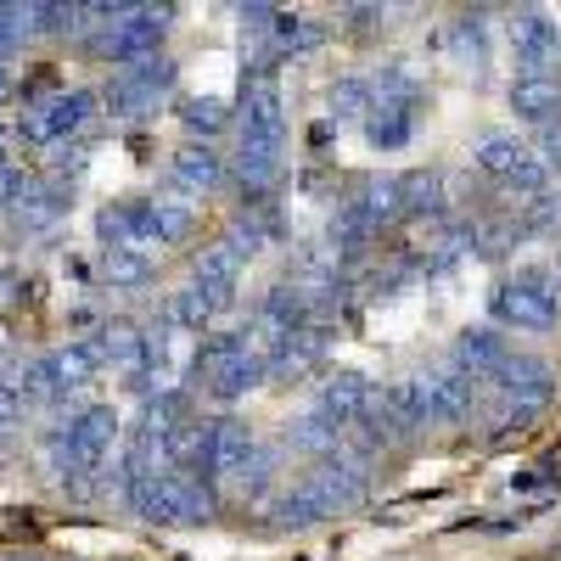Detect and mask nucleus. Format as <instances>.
Wrapping results in <instances>:
<instances>
[{
    "label": "nucleus",
    "mask_w": 561,
    "mask_h": 561,
    "mask_svg": "<svg viewBox=\"0 0 561 561\" xmlns=\"http://www.w3.org/2000/svg\"><path fill=\"white\" fill-rule=\"evenodd\" d=\"M377 399V388H370L359 370H337V377H325L320 388H314V415H325L332 427H354V421L365 415V404Z\"/></svg>",
    "instance_id": "1a4fd4ad"
},
{
    "label": "nucleus",
    "mask_w": 561,
    "mask_h": 561,
    "mask_svg": "<svg viewBox=\"0 0 561 561\" xmlns=\"http://www.w3.org/2000/svg\"><path fill=\"white\" fill-rule=\"evenodd\" d=\"M12 102V79H7V62H0V107Z\"/></svg>",
    "instance_id": "e433bc0d"
},
{
    "label": "nucleus",
    "mask_w": 561,
    "mask_h": 561,
    "mask_svg": "<svg viewBox=\"0 0 561 561\" xmlns=\"http://www.w3.org/2000/svg\"><path fill=\"white\" fill-rule=\"evenodd\" d=\"M293 449H309V455H337V444H343V427H332L325 415H304V421H293Z\"/></svg>",
    "instance_id": "b1692460"
},
{
    "label": "nucleus",
    "mask_w": 561,
    "mask_h": 561,
    "mask_svg": "<svg viewBox=\"0 0 561 561\" xmlns=\"http://www.w3.org/2000/svg\"><path fill=\"white\" fill-rule=\"evenodd\" d=\"M39 365H45V377L57 382V393L68 399L73 388H84L102 370V354H96V343H68V348H51Z\"/></svg>",
    "instance_id": "4468645a"
},
{
    "label": "nucleus",
    "mask_w": 561,
    "mask_h": 561,
    "mask_svg": "<svg viewBox=\"0 0 561 561\" xmlns=\"http://www.w3.org/2000/svg\"><path fill=\"white\" fill-rule=\"evenodd\" d=\"M399 203H404V214H444V174L438 169L399 174Z\"/></svg>",
    "instance_id": "aec40b11"
},
{
    "label": "nucleus",
    "mask_w": 561,
    "mask_h": 561,
    "mask_svg": "<svg viewBox=\"0 0 561 561\" xmlns=\"http://www.w3.org/2000/svg\"><path fill=\"white\" fill-rule=\"evenodd\" d=\"M370 102H377L370 79H337V84H332V118H337V124L365 118V113H370Z\"/></svg>",
    "instance_id": "393cba45"
},
{
    "label": "nucleus",
    "mask_w": 561,
    "mask_h": 561,
    "mask_svg": "<svg viewBox=\"0 0 561 561\" xmlns=\"http://www.w3.org/2000/svg\"><path fill=\"white\" fill-rule=\"evenodd\" d=\"M169 180L192 197H214L225 185V158L208 147V140H185V147L169 158Z\"/></svg>",
    "instance_id": "9d476101"
},
{
    "label": "nucleus",
    "mask_w": 561,
    "mask_h": 561,
    "mask_svg": "<svg viewBox=\"0 0 561 561\" xmlns=\"http://www.w3.org/2000/svg\"><path fill=\"white\" fill-rule=\"evenodd\" d=\"M7 561H34V556H7Z\"/></svg>",
    "instance_id": "58836bf2"
},
{
    "label": "nucleus",
    "mask_w": 561,
    "mask_h": 561,
    "mask_svg": "<svg viewBox=\"0 0 561 561\" xmlns=\"http://www.w3.org/2000/svg\"><path fill=\"white\" fill-rule=\"evenodd\" d=\"M248 460H253V433H248V421L219 415V421H214V478H242Z\"/></svg>",
    "instance_id": "6ab92c4d"
},
{
    "label": "nucleus",
    "mask_w": 561,
    "mask_h": 561,
    "mask_svg": "<svg viewBox=\"0 0 561 561\" xmlns=\"http://www.w3.org/2000/svg\"><path fill=\"white\" fill-rule=\"evenodd\" d=\"M208 320H214V309L203 304L197 287H180V293L169 298V325H180V332H203Z\"/></svg>",
    "instance_id": "7c9ffc66"
},
{
    "label": "nucleus",
    "mask_w": 561,
    "mask_h": 561,
    "mask_svg": "<svg viewBox=\"0 0 561 561\" xmlns=\"http://www.w3.org/2000/svg\"><path fill=\"white\" fill-rule=\"evenodd\" d=\"M348 203L365 214V225L370 230H382V225H393L399 214H404V203H399V174H365L354 192H348Z\"/></svg>",
    "instance_id": "2eb2a0df"
},
{
    "label": "nucleus",
    "mask_w": 561,
    "mask_h": 561,
    "mask_svg": "<svg viewBox=\"0 0 561 561\" xmlns=\"http://www.w3.org/2000/svg\"><path fill=\"white\" fill-rule=\"evenodd\" d=\"M511 45H517V79H550V62L561 57V28L550 23V12L523 7L511 12Z\"/></svg>",
    "instance_id": "0eeeda50"
},
{
    "label": "nucleus",
    "mask_w": 561,
    "mask_h": 561,
    "mask_svg": "<svg viewBox=\"0 0 561 561\" xmlns=\"http://www.w3.org/2000/svg\"><path fill=\"white\" fill-rule=\"evenodd\" d=\"M421 404H427V427H455V421L472 415L478 404V382L460 377V370H444V377H415Z\"/></svg>",
    "instance_id": "6e6552de"
},
{
    "label": "nucleus",
    "mask_w": 561,
    "mask_h": 561,
    "mask_svg": "<svg viewBox=\"0 0 561 561\" xmlns=\"http://www.w3.org/2000/svg\"><path fill=\"white\" fill-rule=\"evenodd\" d=\"M90 113H96L90 90H62V96H45V102H23L18 135L23 147H68V135H79Z\"/></svg>",
    "instance_id": "20e7f679"
},
{
    "label": "nucleus",
    "mask_w": 561,
    "mask_h": 561,
    "mask_svg": "<svg viewBox=\"0 0 561 561\" xmlns=\"http://www.w3.org/2000/svg\"><path fill=\"white\" fill-rule=\"evenodd\" d=\"M129 511H140L147 523H208L219 500L203 478H185V472H158L147 483H135L129 494Z\"/></svg>",
    "instance_id": "f257e3e1"
},
{
    "label": "nucleus",
    "mask_w": 561,
    "mask_h": 561,
    "mask_svg": "<svg viewBox=\"0 0 561 561\" xmlns=\"http://www.w3.org/2000/svg\"><path fill=\"white\" fill-rule=\"evenodd\" d=\"M511 107H517V118L523 124H556L561 118V79L550 73V79H517L511 84Z\"/></svg>",
    "instance_id": "a211bd4d"
},
{
    "label": "nucleus",
    "mask_w": 561,
    "mask_h": 561,
    "mask_svg": "<svg viewBox=\"0 0 561 561\" xmlns=\"http://www.w3.org/2000/svg\"><path fill=\"white\" fill-rule=\"evenodd\" d=\"M511 343L500 332H489V325H478V332H460L455 343V365H460V377H494V370L505 365Z\"/></svg>",
    "instance_id": "dca6fc26"
},
{
    "label": "nucleus",
    "mask_w": 561,
    "mask_h": 561,
    "mask_svg": "<svg viewBox=\"0 0 561 561\" xmlns=\"http://www.w3.org/2000/svg\"><path fill=\"white\" fill-rule=\"evenodd\" d=\"M545 174H550V169H545L539 158H528L517 174H505V185H511V192H523V197H545Z\"/></svg>",
    "instance_id": "72a5a7b5"
},
{
    "label": "nucleus",
    "mask_w": 561,
    "mask_h": 561,
    "mask_svg": "<svg viewBox=\"0 0 561 561\" xmlns=\"http://www.w3.org/2000/svg\"><path fill=\"white\" fill-rule=\"evenodd\" d=\"M545 169H561V118L545 129V158H539Z\"/></svg>",
    "instance_id": "f704fd0d"
},
{
    "label": "nucleus",
    "mask_w": 561,
    "mask_h": 561,
    "mask_svg": "<svg viewBox=\"0 0 561 561\" xmlns=\"http://www.w3.org/2000/svg\"><path fill=\"white\" fill-rule=\"evenodd\" d=\"M539 410H545V404H534V399H505V404H500V433H523V427H534Z\"/></svg>",
    "instance_id": "473e14b6"
},
{
    "label": "nucleus",
    "mask_w": 561,
    "mask_h": 561,
    "mask_svg": "<svg viewBox=\"0 0 561 561\" xmlns=\"http://www.w3.org/2000/svg\"><path fill=\"white\" fill-rule=\"evenodd\" d=\"M169 34V7H124V18L102 34V51L124 68L135 62H152L158 57V45Z\"/></svg>",
    "instance_id": "423d86ee"
},
{
    "label": "nucleus",
    "mask_w": 561,
    "mask_h": 561,
    "mask_svg": "<svg viewBox=\"0 0 561 561\" xmlns=\"http://www.w3.org/2000/svg\"><path fill=\"white\" fill-rule=\"evenodd\" d=\"M528 163V147H523V140L517 135H505V129H494V135H483L478 140V169H489V174H517Z\"/></svg>",
    "instance_id": "4be33fe9"
},
{
    "label": "nucleus",
    "mask_w": 561,
    "mask_h": 561,
    "mask_svg": "<svg viewBox=\"0 0 561 561\" xmlns=\"http://www.w3.org/2000/svg\"><path fill=\"white\" fill-rule=\"evenodd\" d=\"M7 152H12V135L0 129V169H7Z\"/></svg>",
    "instance_id": "4c0bfd02"
},
{
    "label": "nucleus",
    "mask_w": 561,
    "mask_h": 561,
    "mask_svg": "<svg viewBox=\"0 0 561 561\" xmlns=\"http://www.w3.org/2000/svg\"><path fill=\"white\" fill-rule=\"evenodd\" d=\"M192 219H197V208L185 197H147L140 203V248L147 242H185L192 237Z\"/></svg>",
    "instance_id": "9b49d317"
},
{
    "label": "nucleus",
    "mask_w": 561,
    "mask_h": 561,
    "mask_svg": "<svg viewBox=\"0 0 561 561\" xmlns=\"http://www.w3.org/2000/svg\"><path fill=\"white\" fill-rule=\"evenodd\" d=\"M174 79H180V68H174L169 57L135 62V68H124V73L107 79L102 102H107V113H113L118 124H140V118H152V113H158V102L174 90Z\"/></svg>",
    "instance_id": "f03ea898"
},
{
    "label": "nucleus",
    "mask_w": 561,
    "mask_h": 561,
    "mask_svg": "<svg viewBox=\"0 0 561 561\" xmlns=\"http://www.w3.org/2000/svg\"><path fill=\"white\" fill-rule=\"evenodd\" d=\"M180 124L192 129V135H203V140H208V135H219V129L230 124V107H225L219 96H192V102L180 107Z\"/></svg>",
    "instance_id": "bb28decb"
},
{
    "label": "nucleus",
    "mask_w": 561,
    "mask_h": 561,
    "mask_svg": "<svg viewBox=\"0 0 561 561\" xmlns=\"http://www.w3.org/2000/svg\"><path fill=\"white\" fill-rule=\"evenodd\" d=\"M494 382H500L505 399H534V404H545V399H550V365H545L539 354H517V348H511L505 365L494 370Z\"/></svg>",
    "instance_id": "f8f14e48"
},
{
    "label": "nucleus",
    "mask_w": 561,
    "mask_h": 561,
    "mask_svg": "<svg viewBox=\"0 0 561 561\" xmlns=\"http://www.w3.org/2000/svg\"><path fill=\"white\" fill-rule=\"evenodd\" d=\"M483 18H489V12H460V18H455V34H449V39H455V62H460V68H472V73H483V68H489Z\"/></svg>",
    "instance_id": "412c9836"
},
{
    "label": "nucleus",
    "mask_w": 561,
    "mask_h": 561,
    "mask_svg": "<svg viewBox=\"0 0 561 561\" xmlns=\"http://www.w3.org/2000/svg\"><path fill=\"white\" fill-rule=\"evenodd\" d=\"M192 280H225V287H237L242 280V259L230 253L225 242H208L203 253H197V275Z\"/></svg>",
    "instance_id": "c756f323"
},
{
    "label": "nucleus",
    "mask_w": 561,
    "mask_h": 561,
    "mask_svg": "<svg viewBox=\"0 0 561 561\" xmlns=\"http://www.w3.org/2000/svg\"><path fill=\"white\" fill-rule=\"evenodd\" d=\"M348 18H354V28H370V23H377V18H382V12H377V7H354Z\"/></svg>",
    "instance_id": "c9c22d12"
},
{
    "label": "nucleus",
    "mask_w": 561,
    "mask_h": 561,
    "mask_svg": "<svg viewBox=\"0 0 561 561\" xmlns=\"http://www.w3.org/2000/svg\"><path fill=\"white\" fill-rule=\"evenodd\" d=\"M410 124H415V102H404V96H377L370 113H365V135H370V147H377V152L404 147Z\"/></svg>",
    "instance_id": "ddd939ff"
},
{
    "label": "nucleus",
    "mask_w": 561,
    "mask_h": 561,
    "mask_svg": "<svg viewBox=\"0 0 561 561\" xmlns=\"http://www.w3.org/2000/svg\"><path fill=\"white\" fill-rule=\"evenodd\" d=\"M79 28H84V12L79 7H57V0L28 7V34H79Z\"/></svg>",
    "instance_id": "c85d7f7f"
},
{
    "label": "nucleus",
    "mask_w": 561,
    "mask_h": 561,
    "mask_svg": "<svg viewBox=\"0 0 561 561\" xmlns=\"http://www.w3.org/2000/svg\"><path fill=\"white\" fill-rule=\"evenodd\" d=\"M298 489L325 511V517H332V511H348V505L365 500V489H370V466H365V455H325V460H314L309 472H304Z\"/></svg>",
    "instance_id": "39448f33"
},
{
    "label": "nucleus",
    "mask_w": 561,
    "mask_h": 561,
    "mask_svg": "<svg viewBox=\"0 0 561 561\" xmlns=\"http://www.w3.org/2000/svg\"><path fill=\"white\" fill-rule=\"evenodd\" d=\"M556 214H561V203H556Z\"/></svg>",
    "instance_id": "ea45409f"
},
{
    "label": "nucleus",
    "mask_w": 561,
    "mask_h": 561,
    "mask_svg": "<svg viewBox=\"0 0 561 561\" xmlns=\"http://www.w3.org/2000/svg\"><path fill=\"white\" fill-rule=\"evenodd\" d=\"M253 388H264V359L248 354V348H242V354H230L225 365L208 370V393L225 399V404H230V399H248Z\"/></svg>",
    "instance_id": "f3484780"
},
{
    "label": "nucleus",
    "mask_w": 561,
    "mask_h": 561,
    "mask_svg": "<svg viewBox=\"0 0 561 561\" xmlns=\"http://www.w3.org/2000/svg\"><path fill=\"white\" fill-rule=\"evenodd\" d=\"M270 511H275V517H270L275 528H314V523L325 517V511H320V505H314V500H309L304 489H287V494H275V505H270Z\"/></svg>",
    "instance_id": "a878e982"
},
{
    "label": "nucleus",
    "mask_w": 561,
    "mask_h": 561,
    "mask_svg": "<svg viewBox=\"0 0 561 561\" xmlns=\"http://www.w3.org/2000/svg\"><path fill=\"white\" fill-rule=\"evenodd\" d=\"M275 45L280 51H309V45H320V28L309 18H293V12H275Z\"/></svg>",
    "instance_id": "2f4dec72"
},
{
    "label": "nucleus",
    "mask_w": 561,
    "mask_h": 561,
    "mask_svg": "<svg viewBox=\"0 0 561 561\" xmlns=\"http://www.w3.org/2000/svg\"><path fill=\"white\" fill-rule=\"evenodd\" d=\"M561 314V298H556V280L545 270H523L494 287V320L500 325H517V332H550Z\"/></svg>",
    "instance_id": "7ed1b4c3"
},
{
    "label": "nucleus",
    "mask_w": 561,
    "mask_h": 561,
    "mask_svg": "<svg viewBox=\"0 0 561 561\" xmlns=\"http://www.w3.org/2000/svg\"><path fill=\"white\" fill-rule=\"evenodd\" d=\"M90 343H96L102 365L113 359V365H124V370H140V325L113 320V325H102V337H90Z\"/></svg>",
    "instance_id": "5701e85b"
},
{
    "label": "nucleus",
    "mask_w": 561,
    "mask_h": 561,
    "mask_svg": "<svg viewBox=\"0 0 561 561\" xmlns=\"http://www.w3.org/2000/svg\"><path fill=\"white\" fill-rule=\"evenodd\" d=\"M107 280L113 287H140V280H152V259L140 248H107Z\"/></svg>",
    "instance_id": "cd10ccee"
}]
</instances>
